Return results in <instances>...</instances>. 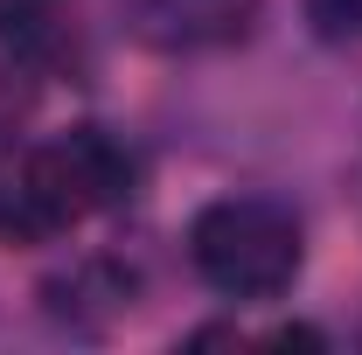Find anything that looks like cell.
Wrapping results in <instances>:
<instances>
[{
	"instance_id": "obj_1",
	"label": "cell",
	"mask_w": 362,
	"mask_h": 355,
	"mask_svg": "<svg viewBox=\"0 0 362 355\" xmlns=\"http://www.w3.org/2000/svg\"><path fill=\"white\" fill-rule=\"evenodd\" d=\"M188 258L223 300H279L300 272V223L272 195H223L188 223Z\"/></svg>"
},
{
	"instance_id": "obj_3",
	"label": "cell",
	"mask_w": 362,
	"mask_h": 355,
	"mask_svg": "<svg viewBox=\"0 0 362 355\" xmlns=\"http://www.w3.org/2000/svg\"><path fill=\"white\" fill-rule=\"evenodd\" d=\"M258 0H139V28L160 49H202V42H230L244 35Z\"/></svg>"
},
{
	"instance_id": "obj_4",
	"label": "cell",
	"mask_w": 362,
	"mask_h": 355,
	"mask_svg": "<svg viewBox=\"0 0 362 355\" xmlns=\"http://www.w3.org/2000/svg\"><path fill=\"white\" fill-rule=\"evenodd\" d=\"M320 42H362V0H307Z\"/></svg>"
},
{
	"instance_id": "obj_2",
	"label": "cell",
	"mask_w": 362,
	"mask_h": 355,
	"mask_svg": "<svg viewBox=\"0 0 362 355\" xmlns=\"http://www.w3.org/2000/svg\"><path fill=\"white\" fill-rule=\"evenodd\" d=\"M21 168H28V195H35L42 230L84 223V216L112 209V202L133 188V161H126V146H119L112 133H98V126H77L70 139L28 153Z\"/></svg>"
}]
</instances>
